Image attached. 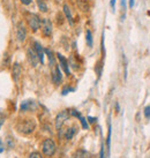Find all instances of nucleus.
I'll list each match as a JSON object with an SVG mask.
<instances>
[{"label": "nucleus", "instance_id": "nucleus-1", "mask_svg": "<svg viewBox=\"0 0 150 158\" xmlns=\"http://www.w3.org/2000/svg\"><path fill=\"white\" fill-rule=\"evenodd\" d=\"M36 128V123L34 119H23L20 120L16 125V129L22 134H31V133L35 131Z\"/></svg>", "mask_w": 150, "mask_h": 158}, {"label": "nucleus", "instance_id": "nucleus-2", "mask_svg": "<svg viewBox=\"0 0 150 158\" xmlns=\"http://www.w3.org/2000/svg\"><path fill=\"white\" fill-rule=\"evenodd\" d=\"M42 149H43V154L48 157H51L56 154V150H57V147H56V143L52 139H45L44 142H43V145H42Z\"/></svg>", "mask_w": 150, "mask_h": 158}, {"label": "nucleus", "instance_id": "nucleus-3", "mask_svg": "<svg viewBox=\"0 0 150 158\" xmlns=\"http://www.w3.org/2000/svg\"><path fill=\"white\" fill-rule=\"evenodd\" d=\"M27 21H28V24H29V27L31 28L32 31H37L42 27V20H40V18L34 13L28 14Z\"/></svg>", "mask_w": 150, "mask_h": 158}, {"label": "nucleus", "instance_id": "nucleus-4", "mask_svg": "<svg viewBox=\"0 0 150 158\" xmlns=\"http://www.w3.org/2000/svg\"><path fill=\"white\" fill-rule=\"evenodd\" d=\"M69 115H71L69 110H64L58 114L57 118H56V128H57L58 131L62 127V125H64V123H66V120H68Z\"/></svg>", "mask_w": 150, "mask_h": 158}, {"label": "nucleus", "instance_id": "nucleus-5", "mask_svg": "<svg viewBox=\"0 0 150 158\" xmlns=\"http://www.w3.org/2000/svg\"><path fill=\"white\" fill-rule=\"evenodd\" d=\"M52 31H53V26L51 20L48 18H45L42 20V32L45 37H50L52 35Z\"/></svg>", "mask_w": 150, "mask_h": 158}, {"label": "nucleus", "instance_id": "nucleus-6", "mask_svg": "<svg viewBox=\"0 0 150 158\" xmlns=\"http://www.w3.org/2000/svg\"><path fill=\"white\" fill-rule=\"evenodd\" d=\"M16 38L19 42H24L27 38V28L23 22H19L16 27Z\"/></svg>", "mask_w": 150, "mask_h": 158}, {"label": "nucleus", "instance_id": "nucleus-7", "mask_svg": "<svg viewBox=\"0 0 150 158\" xmlns=\"http://www.w3.org/2000/svg\"><path fill=\"white\" fill-rule=\"evenodd\" d=\"M27 54H28V60L31 64V66H37L38 62H40V59H38V56H37V52L35 51V48H29Z\"/></svg>", "mask_w": 150, "mask_h": 158}, {"label": "nucleus", "instance_id": "nucleus-8", "mask_svg": "<svg viewBox=\"0 0 150 158\" xmlns=\"http://www.w3.org/2000/svg\"><path fill=\"white\" fill-rule=\"evenodd\" d=\"M34 48L35 51L37 52V56H38V59H40V64H44V57H45V48L42 46L40 43L38 42H35L34 43Z\"/></svg>", "mask_w": 150, "mask_h": 158}, {"label": "nucleus", "instance_id": "nucleus-9", "mask_svg": "<svg viewBox=\"0 0 150 158\" xmlns=\"http://www.w3.org/2000/svg\"><path fill=\"white\" fill-rule=\"evenodd\" d=\"M52 81L54 84H59L62 81L61 70H60V67L58 66V65L54 66V69L52 72Z\"/></svg>", "mask_w": 150, "mask_h": 158}, {"label": "nucleus", "instance_id": "nucleus-10", "mask_svg": "<svg viewBox=\"0 0 150 158\" xmlns=\"http://www.w3.org/2000/svg\"><path fill=\"white\" fill-rule=\"evenodd\" d=\"M36 107H37V104H36L35 101H24L21 103L20 110L22 111V112H26V111L35 110Z\"/></svg>", "mask_w": 150, "mask_h": 158}, {"label": "nucleus", "instance_id": "nucleus-11", "mask_svg": "<svg viewBox=\"0 0 150 158\" xmlns=\"http://www.w3.org/2000/svg\"><path fill=\"white\" fill-rule=\"evenodd\" d=\"M57 58L59 59L60 66L62 67V69L65 70L66 75H69V66H68V61H67V59L64 57L62 54H60V53H57Z\"/></svg>", "mask_w": 150, "mask_h": 158}, {"label": "nucleus", "instance_id": "nucleus-12", "mask_svg": "<svg viewBox=\"0 0 150 158\" xmlns=\"http://www.w3.org/2000/svg\"><path fill=\"white\" fill-rule=\"evenodd\" d=\"M12 74H13V79L15 80V81H19V80H20V76H21V74H22V68H21V66H20V64H18V62L14 64Z\"/></svg>", "mask_w": 150, "mask_h": 158}, {"label": "nucleus", "instance_id": "nucleus-13", "mask_svg": "<svg viewBox=\"0 0 150 158\" xmlns=\"http://www.w3.org/2000/svg\"><path fill=\"white\" fill-rule=\"evenodd\" d=\"M62 8H64V13H65V15H66L67 21L69 22V24H73V23H74V19H73L72 10H71V8H69V6H68L67 4H65L64 6H62Z\"/></svg>", "mask_w": 150, "mask_h": 158}, {"label": "nucleus", "instance_id": "nucleus-14", "mask_svg": "<svg viewBox=\"0 0 150 158\" xmlns=\"http://www.w3.org/2000/svg\"><path fill=\"white\" fill-rule=\"evenodd\" d=\"M74 158H91V157H90V154H89L88 151H85L83 149H80L76 151Z\"/></svg>", "mask_w": 150, "mask_h": 158}, {"label": "nucleus", "instance_id": "nucleus-15", "mask_svg": "<svg viewBox=\"0 0 150 158\" xmlns=\"http://www.w3.org/2000/svg\"><path fill=\"white\" fill-rule=\"evenodd\" d=\"M85 40H87V44L89 48H93V34H91V30H89V29H87V31H85Z\"/></svg>", "mask_w": 150, "mask_h": 158}, {"label": "nucleus", "instance_id": "nucleus-16", "mask_svg": "<svg viewBox=\"0 0 150 158\" xmlns=\"http://www.w3.org/2000/svg\"><path fill=\"white\" fill-rule=\"evenodd\" d=\"M37 6H38L40 12H43V13H46L49 10V7H48V5L44 0H37Z\"/></svg>", "mask_w": 150, "mask_h": 158}, {"label": "nucleus", "instance_id": "nucleus-17", "mask_svg": "<svg viewBox=\"0 0 150 158\" xmlns=\"http://www.w3.org/2000/svg\"><path fill=\"white\" fill-rule=\"evenodd\" d=\"M75 133H76V128H75V127H69V128H68V129L66 131V134H65L66 140H72V139H73V136L75 135Z\"/></svg>", "mask_w": 150, "mask_h": 158}, {"label": "nucleus", "instance_id": "nucleus-18", "mask_svg": "<svg viewBox=\"0 0 150 158\" xmlns=\"http://www.w3.org/2000/svg\"><path fill=\"white\" fill-rule=\"evenodd\" d=\"M45 53L49 58V61L51 65H54V56H53V52L50 50V48H45Z\"/></svg>", "mask_w": 150, "mask_h": 158}, {"label": "nucleus", "instance_id": "nucleus-19", "mask_svg": "<svg viewBox=\"0 0 150 158\" xmlns=\"http://www.w3.org/2000/svg\"><path fill=\"white\" fill-rule=\"evenodd\" d=\"M143 112H144V117H146L147 119H150V105L146 106Z\"/></svg>", "mask_w": 150, "mask_h": 158}, {"label": "nucleus", "instance_id": "nucleus-20", "mask_svg": "<svg viewBox=\"0 0 150 158\" xmlns=\"http://www.w3.org/2000/svg\"><path fill=\"white\" fill-rule=\"evenodd\" d=\"M80 121H81V123H82L83 129H87V128H88V123H87V120H85L83 117H81V118H80Z\"/></svg>", "mask_w": 150, "mask_h": 158}, {"label": "nucleus", "instance_id": "nucleus-21", "mask_svg": "<svg viewBox=\"0 0 150 158\" xmlns=\"http://www.w3.org/2000/svg\"><path fill=\"white\" fill-rule=\"evenodd\" d=\"M69 112H71V115H73V117H76V118H79V119L82 117V115L80 114V112H77L76 110H71Z\"/></svg>", "mask_w": 150, "mask_h": 158}, {"label": "nucleus", "instance_id": "nucleus-22", "mask_svg": "<svg viewBox=\"0 0 150 158\" xmlns=\"http://www.w3.org/2000/svg\"><path fill=\"white\" fill-rule=\"evenodd\" d=\"M73 90H74V89L69 88V87H66V88L62 89V92H61V94L64 95V96H65V95H67V94H68L69 91H73Z\"/></svg>", "mask_w": 150, "mask_h": 158}, {"label": "nucleus", "instance_id": "nucleus-23", "mask_svg": "<svg viewBox=\"0 0 150 158\" xmlns=\"http://www.w3.org/2000/svg\"><path fill=\"white\" fill-rule=\"evenodd\" d=\"M29 158H42V156L40 152H32V154H30Z\"/></svg>", "mask_w": 150, "mask_h": 158}, {"label": "nucleus", "instance_id": "nucleus-24", "mask_svg": "<svg viewBox=\"0 0 150 158\" xmlns=\"http://www.w3.org/2000/svg\"><path fill=\"white\" fill-rule=\"evenodd\" d=\"M13 145H14V142L12 141V139H10V137H7V147H8V148H13Z\"/></svg>", "mask_w": 150, "mask_h": 158}, {"label": "nucleus", "instance_id": "nucleus-25", "mask_svg": "<svg viewBox=\"0 0 150 158\" xmlns=\"http://www.w3.org/2000/svg\"><path fill=\"white\" fill-rule=\"evenodd\" d=\"M20 1H21L23 5H26V6H28V5H30L31 2H32V0H20Z\"/></svg>", "mask_w": 150, "mask_h": 158}, {"label": "nucleus", "instance_id": "nucleus-26", "mask_svg": "<svg viewBox=\"0 0 150 158\" xmlns=\"http://www.w3.org/2000/svg\"><path fill=\"white\" fill-rule=\"evenodd\" d=\"M5 123V117L2 115V113L0 112V127L2 126V123Z\"/></svg>", "mask_w": 150, "mask_h": 158}, {"label": "nucleus", "instance_id": "nucleus-27", "mask_svg": "<svg viewBox=\"0 0 150 158\" xmlns=\"http://www.w3.org/2000/svg\"><path fill=\"white\" fill-rule=\"evenodd\" d=\"M99 158H105V156H104V147L102 145L101 148V154H99Z\"/></svg>", "mask_w": 150, "mask_h": 158}, {"label": "nucleus", "instance_id": "nucleus-28", "mask_svg": "<svg viewBox=\"0 0 150 158\" xmlns=\"http://www.w3.org/2000/svg\"><path fill=\"white\" fill-rule=\"evenodd\" d=\"M121 7H123V10L126 9V0H121Z\"/></svg>", "mask_w": 150, "mask_h": 158}, {"label": "nucleus", "instance_id": "nucleus-29", "mask_svg": "<svg viewBox=\"0 0 150 158\" xmlns=\"http://www.w3.org/2000/svg\"><path fill=\"white\" fill-rule=\"evenodd\" d=\"M4 143H2V141L0 140V154H1V152H2V151H4Z\"/></svg>", "mask_w": 150, "mask_h": 158}, {"label": "nucleus", "instance_id": "nucleus-30", "mask_svg": "<svg viewBox=\"0 0 150 158\" xmlns=\"http://www.w3.org/2000/svg\"><path fill=\"white\" fill-rule=\"evenodd\" d=\"M88 121H89L90 123H94L95 121H96V118H93V117H89V118H88Z\"/></svg>", "mask_w": 150, "mask_h": 158}, {"label": "nucleus", "instance_id": "nucleus-31", "mask_svg": "<svg viewBox=\"0 0 150 158\" xmlns=\"http://www.w3.org/2000/svg\"><path fill=\"white\" fill-rule=\"evenodd\" d=\"M134 2H135V0H129V7H131V8L134 7Z\"/></svg>", "mask_w": 150, "mask_h": 158}, {"label": "nucleus", "instance_id": "nucleus-32", "mask_svg": "<svg viewBox=\"0 0 150 158\" xmlns=\"http://www.w3.org/2000/svg\"><path fill=\"white\" fill-rule=\"evenodd\" d=\"M111 7H112V8H115V0H111Z\"/></svg>", "mask_w": 150, "mask_h": 158}]
</instances>
